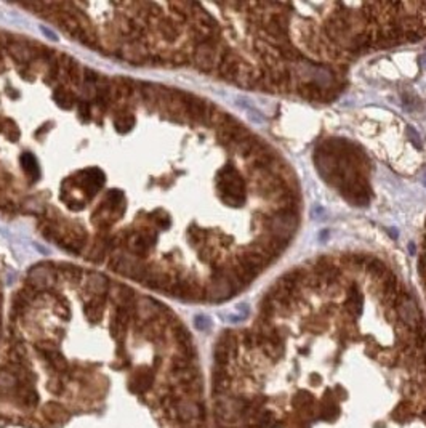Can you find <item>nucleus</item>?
Wrapping results in <instances>:
<instances>
[{
	"instance_id": "1",
	"label": "nucleus",
	"mask_w": 426,
	"mask_h": 428,
	"mask_svg": "<svg viewBox=\"0 0 426 428\" xmlns=\"http://www.w3.org/2000/svg\"><path fill=\"white\" fill-rule=\"evenodd\" d=\"M152 383H154V371L147 369V367H141L138 372L128 378V387L132 391L146 394L152 390Z\"/></svg>"
},
{
	"instance_id": "3",
	"label": "nucleus",
	"mask_w": 426,
	"mask_h": 428,
	"mask_svg": "<svg viewBox=\"0 0 426 428\" xmlns=\"http://www.w3.org/2000/svg\"><path fill=\"white\" fill-rule=\"evenodd\" d=\"M42 417L45 419L47 424L56 425L64 419V408L58 403H48L43 406L42 409Z\"/></svg>"
},
{
	"instance_id": "2",
	"label": "nucleus",
	"mask_w": 426,
	"mask_h": 428,
	"mask_svg": "<svg viewBox=\"0 0 426 428\" xmlns=\"http://www.w3.org/2000/svg\"><path fill=\"white\" fill-rule=\"evenodd\" d=\"M175 417L181 422H191L194 419L202 417V408L197 401H189V399H179L175 403Z\"/></svg>"
},
{
	"instance_id": "4",
	"label": "nucleus",
	"mask_w": 426,
	"mask_h": 428,
	"mask_svg": "<svg viewBox=\"0 0 426 428\" xmlns=\"http://www.w3.org/2000/svg\"><path fill=\"white\" fill-rule=\"evenodd\" d=\"M195 326H197V329H200V331H205V329L210 327V319L205 316H197L195 317Z\"/></svg>"
}]
</instances>
